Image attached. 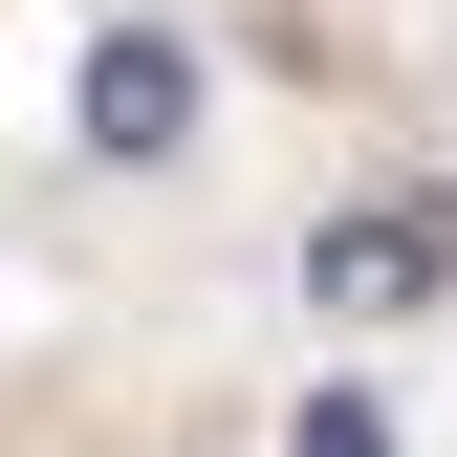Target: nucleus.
<instances>
[{
    "mask_svg": "<svg viewBox=\"0 0 457 457\" xmlns=\"http://www.w3.org/2000/svg\"><path fill=\"white\" fill-rule=\"evenodd\" d=\"M283 457H392V414H370V392H305V436H283Z\"/></svg>",
    "mask_w": 457,
    "mask_h": 457,
    "instance_id": "nucleus-3",
    "label": "nucleus"
},
{
    "mask_svg": "<svg viewBox=\"0 0 457 457\" xmlns=\"http://www.w3.org/2000/svg\"><path fill=\"white\" fill-rule=\"evenodd\" d=\"M305 283H327L349 327H414L436 283H457V218H436V196H349V218L305 240Z\"/></svg>",
    "mask_w": 457,
    "mask_h": 457,
    "instance_id": "nucleus-1",
    "label": "nucleus"
},
{
    "mask_svg": "<svg viewBox=\"0 0 457 457\" xmlns=\"http://www.w3.org/2000/svg\"><path fill=\"white\" fill-rule=\"evenodd\" d=\"M175 131H196V66H175L153 22H109V44H87V153H175Z\"/></svg>",
    "mask_w": 457,
    "mask_h": 457,
    "instance_id": "nucleus-2",
    "label": "nucleus"
}]
</instances>
